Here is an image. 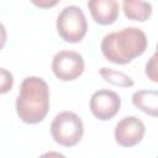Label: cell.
I'll use <instances>...</instances> for the list:
<instances>
[{
  "label": "cell",
  "mask_w": 158,
  "mask_h": 158,
  "mask_svg": "<svg viewBox=\"0 0 158 158\" xmlns=\"http://www.w3.org/2000/svg\"><path fill=\"white\" fill-rule=\"evenodd\" d=\"M16 112L25 123L35 125L44 120L49 110V88L40 77H27L16 98Z\"/></svg>",
  "instance_id": "6da1fadb"
},
{
  "label": "cell",
  "mask_w": 158,
  "mask_h": 158,
  "mask_svg": "<svg viewBox=\"0 0 158 158\" xmlns=\"http://www.w3.org/2000/svg\"><path fill=\"white\" fill-rule=\"evenodd\" d=\"M146 48L147 36L137 27H125L107 33L101 41L102 56L114 64H127L143 54Z\"/></svg>",
  "instance_id": "7a4b0ae2"
},
{
  "label": "cell",
  "mask_w": 158,
  "mask_h": 158,
  "mask_svg": "<svg viewBox=\"0 0 158 158\" xmlns=\"http://www.w3.org/2000/svg\"><path fill=\"white\" fill-rule=\"evenodd\" d=\"M51 135L56 143L63 147H74L83 138V121L77 114L63 111L53 118L51 123Z\"/></svg>",
  "instance_id": "3957f363"
},
{
  "label": "cell",
  "mask_w": 158,
  "mask_h": 158,
  "mask_svg": "<svg viewBox=\"0 0 158 158\" xmlns=\"http://www.w3.org/2000/svg\"><path fill=\"white\" fill-rule=\"evenodd\" d=\"M57 32L59 37L69 43L80 42L88 31V22L83 10L77 5L65 6L57 17Z\"/></svg>",
  "instance_id": "277c9868"
},
{
  "label": "cell",
  "mask_w": 158,
  "mask_h": 158,
  "mask_svg": "<svg viewBox=\"0 0 158 158\" xmlns=\"http://www.w3.org/2000/svg\"><path fill=\"white\" fill-rule=\"evenodd\" d=\"M52 72L62 81H72L84 72L83 56L74 51H59L52 59Z\"/></svg>",
  "instance_id": "5b68a950"
},
{
  "label": "cell",
  "mask_w": 158,
  "mask_h": 158,
  "mask_svg": "<svg viewBox=\"0 0 158 158\" xmlns=\"http://www.w3.org/2000/svg\"><path fill=\"white\" fill-rule=\"evenodd\" d=\"M120 106L121 98L118 94L107 89H100L95 91L89 100L91 114L100 121L111 120L120 111Z\"/></svg>",
  "instance_id": "8992f818"
},
{
  "label": "cell",
  "mask_w": 158,
  "mask_h": 158,
  "mask_svg": "<svg viewBox=\"0 0 158 158\" xmlns=\"http://www.w3.org/2000/svg\"><path fill=\"white\" fill-rule=\"evenodd\" d=\"M146 133L144 123L136 116H126L121 118L115 127V141L121 147H135Z\"/></svg>",
  "instance_id": "52a82bcc"
},
{
  "label": "cell",
  "mask_w": 158,
  "mask_h": 158,
  "mask_svg": "<svg viewBox=\"0 0 158 158\" xmlns=\"http://www.w3.org/2000/svg\"><path fill=\"white\" fill-rule=\"evenodd\" d=\"M86 5L93 20L99 25L114 23L120 14V6L116 0H88Z\"/></svg>",
  "instance_id": "ba28073f"
},
{
  "label": "cell",
  "mask_w": 158,
  "mask_h": 158,
  "mask_svg": "<svg viewBox=\"0 0 158 158\" xmlns=\"http://www.w3.org/2000/svg\"><path fill=\"white\" fill-rule=\"evenodd\" d=\"M132 104L144 114L158 117V90H138L132 94Z\"/></svg>",
  "instance_id": "9c48e42d"
},
{
  "label": "cell",
  "mask_w": 158,
  "mask_h": 158,
  "mask_svg": "<svg viewBox=\"0 0 158 158\" xmlns=\"http://www.w3.org/2000/svg\"><path fill=\"white\" fill-rule=\"evenodd\" d=\"M122 10L127 19L144 22L152 15V5L144 0H123Z\"/></svg>",
  "instance_id": "30bf717a"
},
{
  "label": "cell",
  "mask_w": 158,
  "mask_h": 158,
  "mask_svg": "<svg viewBox=\"0 0 158 158\" xmlns=\"http://www.w3.org/2000/svg\"><path fill=\"white\" fill-rule=\"evenodd\" d=\"M99 74L101 75V78L115 85V86H121V88H131L133 86V80L131 77H128L127 74L122 73V72H117V70H114V69H110V68H101L99 70Z\"/></svg>",
  "instance_id": "8fae6325"
},
{
  "label": "cell",
  "mask_w": 158,
  "mask_h": 158,
  "mask_svg": "<svg viewBox=\"0 0 158 158\" xmlns=\"http://www.w3.org/2000/svg\"><path fill=\"white\" fill-rule=\"evenodd\" d=\"M144 73H146V75L149 80H152L154 83H158V42H157V46H156L154 54L146 63Z\"/></svg>",
  "instance_id": "7c38bea8"
},
{
  "label": "cell",
  "mask_w": 158,
  "mask_h": 158,
  "mask_svg": "<svg viewBox=\"0 0 158 158\" xmlns=\"http://www.w3.org/2000/svg\"><path fill=\"white\" fill-rule=\"evenodd\" d=\"M12 83H14V79H12V74L9 73L5 68H1V94H5L9 89L12 88Z\"/></svg>",
  "instance_id": "4fadbf2b"
},
{
  "label": "cell",
  "mask_w": 158,
  "mask_h": 158,
  "mask_svg": "<svg viewBox=\"0 0 158 158\" xmlns=\"http://www.w3.org/2000/svg\"><path fill=\"white\" fill-rule=\"evenodd\" d=\"M30 1L40 9H49L56 6L60 0H30Z\"/></svg>",
  "instance_id": "5bb4252c"
}]
</instances>
